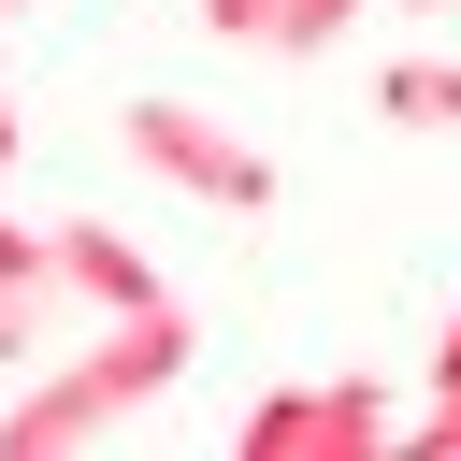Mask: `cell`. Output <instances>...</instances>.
<instances>
[{
	"label": "cell",
	"mask_w": 461,
	"mask_h": 461,
	"mask_svg": "<svg viewBox=\"0 0 461 461\" xmlns=\"http://www.w3.org/2000/svg\"><path fill=\"white\" fill-rule=\"evenodd\" d=\"M187 360H202L187 303H130V317H86V346H72V360H29V389L0 403V461H72V447H101V432H115L130 403H158Z\"/></svg>",
	"instance_id": "obj_1"
},
{
	"label": "cell",
	"mask_w": 461,
	"mask_h": 461,
	"mask_svg": "<svg viewBox=\"0 0 461 461\" xmlns=\"http://www.w3.org/2000/svg\"><path fill=\"white\" fill-rule=\"evenodd\" d=\"M115 144H130L158 187L216 202V216H259V202H274V158H259L245 130H216L202 101H130V115H115Z\"/></svg>",
	"instance_id": "obj_2"
},
{
	"label": "cell",
	"mask_w": 461,
	"mask_h": 461,
	"mask_svg": "<svg viewBox=\"0 0 461 461\" xmlns=\"http://www.w3.org/2000/svg\"><path fill=\"white\" fill-rule=\"evenodd\" d=\"M245 461H360V447H403V418L360 389V375H317V389H259L230 418Z\"/></svg>",
	"instance_id": "obj_3"
},
{
	"label": "cell",
	"mask_w": 461,
	"mask_h": 461,
	"mask_svg": "<svg viewBox=\"0 0 461 461\" xmlns=\"http://www.w3.org/2000/svg\"><path fill=\"white\" fill-rule=\"evenodd\" d=\"M43 259H58V303H86V317H130V303H173L158 288V259L115 230V216H58L43 230Z\"/></svg>",
	"instance_id": "obj_4"
},
{
	"label": "cell",
	"mask_w": 461,
	"mask_h": 461,
	"mask_svg": "<svg viewBox=\"0 0 461 461\" xmlns=\"http://www.w3.org/2000/svg\"><path fill=\"white\" fill-rule=\"evenodd\" d=\"M375 115H403V130H461V58H389Z\"/></svg>",
	"instance_id": "obj_5"
},
{
	"label": "cell",
	"mask_w": 461,
	"mask_h": 461,
	"mask_svg": "<svg viewBox=\"0 0 461 461\" xmlns=\"http://www.w3.org/2000/svg\"><path fill=\"white\" fill-rule=\"evenodd\" d=\"M360 14H375V0H274V58H331Z\"/></svg>",
	"instance_id": "obj_6"
},
{
	"label": "cell",
	"mask_w": 461,
	"mask_h": 461,
	"mask_svg": "<svg viewBox=\"0 0 461 461\" xmlns=\"http://www.w3.org/2000/svg\"><path fill=\"white\" fill-rule=\"evenodd\" d=\"M43 317H58V288H14V274H0V375L43 360Z\"/></svg>",
	"instance_id": "obj_7"
},
{
	"label": "cell",
	"mask_w": 461,
	"mask_h": 461,
	"mask_svg": "<svg viewBox=\"0 0 461 461\" xmlns=\"http://www.w3.org/2000/svg\"><path fill=\"white\" fill-rule=\"evenodd\" d=\"M0 274H14V288H58V259H43V230H29L14 202H0Z\"/></svg>",
	"instance_id": "obj_8"
},
{
	"label": "cell",
	"mask_w": 461,
	"mask_h": 461,
	"mask_svg": "<svg viewBox=\"0 0 461 461\" xmlns=\"http://www.w3.org/2000/svg\"><path fill=\"white\" fill-rule=\"evenodd\" d=\"M202 29L216 43H274V0H202Z\"/></svg>",
	"instance_id": "obj_9"
},
{
	"label": "cell",
	"mask_w": 461,
	"mask_h": 461,
	"mask_svg": "<svg viewBox=\"0 0 461 461\" xmlns=\"http://www.w3.org/2000/svg\"><path fill=\"white\" fill-rule=\"evenodd\" d=\"M432 389H461V317H447V346H432Z\"/></svg>",
	"instance_id": "obj_10"
},
{
	"label": "cell",
	"mask_w": 461,
	"mask_h": 461,
	"mask_svg": "<svg viewBox=\"0 0 461 461\" xmlns=\"http://www.w3.org/2000/svg\"><path fill=\"white\" fill-rule=\"evenodd\" d=\"M0 173H14V86H0Z\"/></svg>",
	"instance_id": "obj_11"
},
{
	"label": "cell",
	"mask_w": 461,
	"mask_h": 461,
	"mask_svg": "<svg viewBox=\"0 0 461 461\" xmlns=\"http://www.w3.org/2000/svg\"><path fill=\"white\" fill-rule=\"evenodd\" d=\"M403 14H461V0H403Z\"/></svg>",
	"instance_id": "obj_12"
},
{
	"label": "cell",
	"mask_w": 461,
	"mask_h": 461,
	"mask_svg": "<svg viewBox=\"0 0 461 461\" xmlns=\"http://www.w3.org/2000/svg\"><path fill=\"white\" fill-rule=\"evenodd\" d=\"M0 14H14V0H0Z\"/></svg>",
	"instance_id": "obj_13"
}]
</instances>
